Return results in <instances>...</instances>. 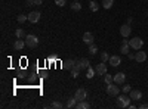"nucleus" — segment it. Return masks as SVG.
<instances>
[{
  "label": "nucleus",
  "mask_w": 148,
  "mask_h": 109,
  "mask_svg": "<svg viewBox=\"0 0 148 109\" xmlns=\"http://www.w3.org/2000/svg\"><path fill=\"white\" fill-rule=\"evenodd\" d=\"M130 96H127L126 93H123V94H119L117 97H116V105H117V108H120V109H125V108H129V105H130Z\"/></svg>",
  "instance_id": "f257e3e1"
},
{
  "label": "nucleus",
  "mask_w": 148,
  "mask_h": 109,
  "mask_svg": "<svg viewBox=\"0 0 148 109\" xmlns=\"http://www.w3.org/2000/svg\"><path fill=\"white\" fill-rule=\"evenodd\" d=\"M117 86H119V84H116L114 81H113V83H110V84H107V87H105L107 94H108V96H114V97H117V96L120 94V89H119Z\"/></svg>",
  "instance_id": "f03ea898"
},
{
  "label": "nucleus",
  "mask_w": 148,
  "mask_h": 109,
  "mask_svg": "<svg viewBox=\"0 0 148 109\" xmlns=\"http://www.w3.org/2000/svg\"><path fill=\"white\" fill-rule=\"evenodd\" d=\"M25 44L30 49H34V47H37V44H39V37L34 34H27L25 35Z\"/></svg>",
  "instance_id": "7ed1b4c3"
},
{
  "label": "nucleus",
  "mask_w": 148,
  "mask_h": 109,
  "mask_svg": "<svg viewBox=\"0 0 148 109\" xmlns=\"http://www.w3.org/2000/svg\"><path fill=\"white\" fill-rule=\"evenodd\" d=\"M129 46L132 47L133 50H141L142 46H144V40L139 39V37H135V39L129 40Z\"/></svg>",
  "instance_id": "20e7f679"
},
{
  "label": "nucleus",
  "mask_w": 148,
  "mask_h": 109,
  "mask_svg": "<svg viewBox=\"0 0 148 109\" xmlns=\"http://www.w3.org/2000/svg\"><path fill=\"white\" fill-rule=\"evenodd\" d=\"M74 97L77 99V102L84 100L86 97H88V91H86L83 87H80V89H77V90H76V93H74Z\"/></svg>",
  "instance_id": "39448f33"
},
{
  "label": "nucleus",
  "mask_w": 148,
  "mask_h": 109,
  "mask_svg": "<svg viewBox=\"0 0 148 109\" xmlns=\"http://www.w3.org/2000/svg\"><path fill=\"white\" fill-rule=\"evenodd\" d=\"M130 32H132V28H130L129 24H125V25H121V27H120V34H121V37L127 39L129 35H130Z\"/></svg>",
  "instance_id": "423d86ee"
},
{
  "label": "nucleus",
  "mask_w": 148,
  "mask_h": 109,
  "mask_svg": "<svg viewBox=\"0 0 148 109\" xmlns=\"http://www.w3.org/2000/svg\"><path fill=\"white\" fill-rule=\"evenodd\" d=\"M28 21H30L31 24H36V22H39V21H40V12H39V10L30 12V14H28Z\"/></svg>",
  "instance_id": "0eeeda50"
},
{
  "label": "nucleus",
  "mask_w": 148,
  "mask_h": 109,
  "mask_svg": "<svg viewBox=\"0 0 148 109\" xmlns=\"http://www.w3.org/2000/svg\"><path fill=\"white\" fill-rule=\"evenodd\" d=\"M77 66H79L80 69H88V68L90 66L89 59H86V58H82V59H79V60H77Z\"/></svg>",
  "instance_id": "6e6552de"
},
{
  "label": "nucleus",
  "mask_w": 148,
  "mask_h": 109,
  "mask_svg": "<svg viewBox=\"0 0 148 109\" xmlns=\"http://www.w3.org/2000/svg\"><path fill=\"white\" fill-rule=\"evenodd\" d=\"M135 60L136 62H145L147 60V53L145 52H142V50H136V53H135Z\"/></svg>",
  "instance_id": "1a4fd4ad"
},
{
  "label": "nucleus",
  "mask_w": 148,
  "mask_h": 109,
  "mask_svg": "<svg viewBox=\"0 0 148 109\" xmlns=\"http://www.w3.org/2000/svg\"><path fill=\"white\" fill-rule=\"evenodd\" d=\"M129 96H130V99L132 100H141L142 99V91L141 90H130V93H129Z\"/></svg>",
  "instance_id": "9d476101"
},
{
  "label": "nucleus",
  "mask_w": 148,
  "mask_h": 109,
  "mask_svg": "<svg viewBox=\"0 0 148 109\" xmlns=\"http://www.w3.org/2000/svg\"><path fill=\"white\" fill-rule=\"evenodd\" d=\"M108 62H110V65H111V66H119V65L121 64V58H120V56H117V55L110 56Z\"/></svg>",
  "instance_id": "9b49d317"
},
{
  "label": "nucleus",
  "mask_w": 148,
  "mask_h": 109,
  "mask_svg": "<svg viewBox=\"0 0 148 109\" xmlns=\"http://www.w3.org/2000/svg\"><path fill=\"white\" fill-rule=\"evenodd\" d=\"M95 71H96V74H99V75H105L107 74V65H105V62L98 64L96 68H95Z\"/></svg>",
  "instance_id": "f8f14e48"
},
{
  "label": "nucleus",
  "mask_w": 148,
  "mask_h": 109,
  "mask_svg": "<svg viewBox=\"0 0 148 109\" xmlns=\"http://www.w3.org/2000/svg\"><path fill=\"white\" fill-rule=\"evenodd\" d=\"M126 81V75L123 74V72H117V74L114 75V83L116 84H125Z\"/></svg>",
  "instance_id": "ddd939ff"
},
{
  "label": "nucleus",
  "mask_w": 148,
  "mask_h": 109,
  "mask_svg": "<svg viewBox=\"0 0 148 109\" xmlns=\"http://www.w3.org/2000/svg\"><path fill=\"white\" fill-rule=\"evenodd\" d=\"M24 46H27V44H25V40L18 39V40H15V43H14V49H15V50H22Z\"/></svg>",
  "instance_id": "4468645a"
},
{
  "label": "nucleus",
  "mask_w": 148,
  "mask_h": 109,
  "mask_svg": "<svg viewBox=\"0 0 148 109\" xmlns=\"http://www.w3.org/2000/svg\"><path fill=\"white\" fill-rule=\"evenodd\" d=\"M83 41L86 43V44H93V34L92 32H84L83 34Z\"/></svg>",
  "instance_id": "2eb2a0df"
},
{
  "label": "nucleus",
  "mask_w": 148,
  "mask_h": 109,
  "mask_svg": "<svg viewBox=\"0 0 148 109\" xmlns=\"http://www.w3.org/2000/svg\"><path fill=\"white\" fill-rule=\"evenodd\" d=\"M76 108L77 109H89L90 108V103L88 102V100H80V102H77V105H76Z\"/></svg>",
  "instance_id": "dca6fc26"
},
{
  "label": "nucleus",
  "mask_w": 148,
  "mask_h": 109,
  "mask_svg": "<svg viewBox=\"0 0 148 109\" xmlns=\"http://www.w3.org/2000/svg\"><path fill=\"white\" fill-rule=\"evenodd\" d=\"M76 105H77V99L73 96V97H68V99H67L65 108H76Z\"/></svg>",
  "instance_id": "f3484780"
},
{
  "label": "nucleus",
  "mask_w": 148,
  "mask_h": 109,
  "mask_svg": "<svg viewBox=\"0 0 148 109\" xmlns=\"http://www.w3.org/2000/svg\"><path fill=\"white\" fill-rule=\"evenodd\" d=\"M76 64H77V60H74V59H68V60H65V64H64V66L68 69V71H71L74 66H76Z\"/></svg>",
  "instance_id": "a211bd4d"
},
{
  "label": "nucleus",
  "mask_w": 148,
  "mask_h": 109,
  "mask_svg": "<svg viewBox=\"0 0 148 109\" xmlns=\"http://www.w3.org/2000/svg\"><path fill=\"white\" fill-rule=\"evenodd\" d=\"M130 49H132V47L129 46V43H121V47H120L121 55H127V53L130 52Z\"/></svg>",
  "instance_id": "6ab92c4d"
},
{
  "label": "nucleus",
  "mask_w": 148,
  "mask_h": 109,
  "mask_svg": "<svg viewBox=\"0 0 148 109\" xmlns=\"http://www.w3.org/2000/svg\"><path fill=\"white\" fill-rule=\"evenodd\" d=\"M43 0H27V6H40Z\"/></svg>",
  "instance_id": "aec40b11"
},
{
  "label": "nucleus",
  "mask_w": 148,
  "mask_h": 109,
  "mask_svg": "<svg viewBox=\"0 0 148 109\" xmlns=\"http://www.w3.org/2000/svg\"><path fill=\"white\" fill-rule=\"evenodd\" d=\"M15 35H16L18 39H25V35H27V34H25V31H24L22 28H18V30L15 31Z\"/></svg>",
  "instance_id": "412c9836"
},
{
  "label": "nucleus",
  "mask_w": 148,
  "mask_h": 109,
  "mask_svg": "<svg viewBox=\"0 0 148 109\" xmlns=\"http://www.w3.org/2000/svg\"><path fill=\"white\" fill-rule=\"evenodd\" d=\"M89 7H90V10H92V12H96L98 9H99V3L95 2V0H92V2L89 3Z\"/></svg>",
  "instance_id": "4be33fe9"
},
{
  "label": "nucleus",
  "mask_w": 148,
  "mask_h": 109,
  "mask_svg": "<svg viewBox=\"0 0 148 109\" xmlns=\"http://www.w3.org/2000/svg\"><path fill=\"white\" fill-rule=\"evenodd\" d=\"M113 5H114V0H102V6H104V9H110Z\"/></svg>",
  "instance_id": "5701e85b"
},
{
  "label": "nucleus",
  "mask_w": 148,
  "mask_h": 109,
  "mask_svg": "<svg viewBox=\"0 0 148 109\" xmlns=\"http://www.w3.org/2000/svg\"><path fill=\"white\" fill-rule=\"evenodd\" d=\"M80 71H82V69H80V68L77 66V64H76V66H74V68L71 69V75H73L74 78H76V77H79V74H80Z\"/></svg>",
  "instance_id": "b1692460"
},
{
  "label": "nucleus",
  "mask_w": 148,
  "mask_h": 109,
  "mask_svg": "<svg viewBox=\"0 0 148 109\" xmlns=\"http://www.w3.org/2000/svg\"><path fill=\"white\" fill-rule=\"evenodd\" d=\"M70 6H71V9H73V10H77V12H79V10H82V5H80L79 2H73Z\"/></svg>",
  "instance_id": "393cba45"
},
{
  "label": "nucleus",
  "mask_w": 148,
  "mask_h": 109,
  "mask_svg": "<svg viewBox=\"0 0 148 109\" xmlns=\"http://www.w3.org/2000/svg\"><path fill=\"white\" fill-rule=\"evenodd\" d=\"M95 74H96V71L93 69V68H88V74H86V77H88V78H92V77H95Z\"/></svg>",
  "instance_id": "a878e982"
},
{
  "label": "nucleus",
  "mask_w": 148,
  "mask_h": 109,
  "mask_svg": "<svg viewBox=\"0 0 148 109\" xmlns=\"http://www.w3.org/2000/svg\"><path fill=\"white\" fill-rule=\"evenodd\" d=\"M89 53L90 55H96L98 53V47L95 44H89Z\"/></svg>",
  "instance_id": "bb28decb"
},
{
  "label": "nucleus",
  "mask_w": 148,
  "mask_h": 109,
  "mask_svg": "<svg viewBox=\"0 0 148 109\" xmlns=\"http://www.w3.org/2000/svg\"><path fill=\"white\" fill-rule=\"evenodd\" d=\"M104 80H105V83H107V84H110V83H113V81H114V75H110V74H105Z\"/></svg>",
  "instance_id": "cd10ccee"
},
{
  "label": "nucleus",
  "mask_w": 148,
  "mask_h": 109,
  "mask_svg": "<svg viewBox=\"0 0 148 109\" xmlns=\"http://www.w3.org/2000/svg\"><path fill=\"white\" fill-rule=\"evenodd\" d=\"M130 90H132V87L129 86V84H125V86L121 87V91H123V93H126V94H127V93H130Z\"/></svg>",
  "instance_id": "c85d7f7f"
},
{
  "label": "nucleus",
  "mask_w": 148,
  "mask_h": 109,
  "mask_svg": "<svg viewBox=\"0 0 148 109\" xmlns=\"http://www.w3.org/2000/svg\"><path fill=\"white\" fill-rule=\"evenodd\" d=\"M108 59H110V55H108L107 52H102V53H101V60H102V62H107Z\"/></svg>",
  "instance_id": "c756f323"
},
{
  "label": "nucleus",
  "mask_w": 148,
  "mask_h": 109,
  "mask_svg": "<svg viewBox=\"0 0 148 109\" xmlns=\"http://www.w3.org/2000/svg\"><path fill=\"white\" fill-rule=\"evenodd\" d=\"M24 21H28V15H19L18 16V22H24Z\"/></svg>",
  "instance_id": "7c9ffc66"
},
{
  "label": "nucleus",
  "mask_w": 148,
  "mask_h": 109,
  "mask_svg": "<svg viewBox=\"0 0 148 109\" xmlns=\"http://www.w3.org/2000/svg\"><path fill=\"white\" fill-rule=\"evenodd\" d=\"M55 5H58V6H65L67 5V0H55Z\"/></svg>",
  "instance_id": "2f4dec72"
},
{
  "label": "nucleus",
  "mask_w": 148,
  "mask_h": 109,
  "mask_svg": "<svg viewBox=\"0 0 148 109\" xmlns=\"http://www.w3.org/2000/svg\"><path fill=\"white\" fill-rule=\"evenodd\" d=\"M52 108H56V109H61V108H64V105L61 103V102H53L52 103Z\"/></svg>",
  "instance_id": "473e14b6"
},
{
  "label": "nucleus",
  "mask_w": 148,
  "mask_h": 109,
  "mask_svg": "<svg viewBox=\"0 0 148 109\" xmlns=\"http://www.w3.org/2000/svg\"><path fill=\"white\" fill-rule=\"evenodd\" d=\"M139 109H148V103H141L139 105Z\"/></svg>",
  "instance_id": "72a5a7b5"
},
{
  "label": "nucleus",
  "mask_w": 148,
  "mask_h": 109,
  "mask_svg": "<svg viewBox=\"0 0 148 109\" xmlns=\"http://www.w3.org/2000/svg\"><path fill=\"white\" fill-rule=\"evenodd\" d=\"M56 59H58V58H56L55 55H52L51 58H49V62H55V60H56Z\"/></svg>",
  "instance_id": "f704fd0d"
},
{
  "label": "nucleus",
  "mask_w": 148,
  "mask_h": 109,
  "mask_svg": "<svg viewBox=\"0 0 148 109\" xmlns=\"http://www.w3.org/2000/svg\"><path fill=\"white\" fill-rule=\"evenodd\" d=\"M127 58H129V59H135V55L129 52V53H127Z\"/></svg>",
  "instance_id": "c9c22d12"
},
{
  "label": "nucleus",
  "mask_w": 148,
  "mask_h": 109,
  "mask_svg": "<svg viewBox=\"0 0 148 109\" xmlns=\"http://www.w3.org/2000/svg\"><path fill=\"white\" fill-rule=\"evenodd\" d=\"M73 2H79V0H73Z\"/></svg>",
  "instance_id": "e433bc0d"
}]
</instances>
